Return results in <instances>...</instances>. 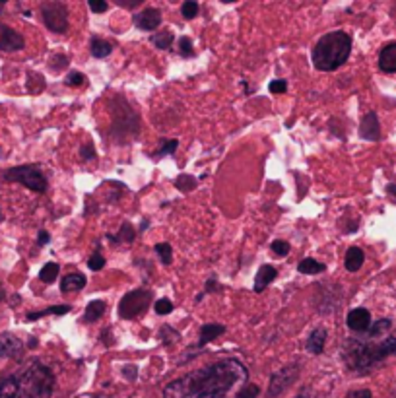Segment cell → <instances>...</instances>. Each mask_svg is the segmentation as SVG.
<instances>
[{"mask_svg": "<svg viewBox=\"0 0 396 398\" xmlns=\"http://www.w3.org/2000/svg\"><path fill=\"white\" fill-rule=\"evenodd\" d=\"M90 53L95 58H105V56H109L113 53V45L102 38H92V41H90Z\"/></svg>", "mask_w": 396, "mask_h": 398, "instance_id": "603a6c76", "label": "cell"}, {"mask_svg": "<svg viewBox=\"0 0 396 398\" xmlns=\"http://www.w3.org/2000/svg\"><path fill=\"white\" fill-rule=\"evenodd\" d=\"M387 193L396 200V185H395V183H390V185H387Z\"/></svg>", "mask_w": 396, "mask_h": 398, "instance_id": "c3c4849f", "label": "cell"}, {"mask_svg": "<svg viewBox=\"0 0 396 398\" xmlns=\"http://www.w3.org/2000/svg\"><path fill=\"white\" fill-rule=\"evenodd\" d=\"M297 270H299V274H307V276H315V274H321L326 270L323 262H319V260L315 259H301L299 260V264H297Z\"/></svg>", "mask_w": 396, "mask_h": 398, "instance_id": "cb8c5ba5", "label": "cell"}, {"mask_svg": "<svg viewBox=\"0 0 396 398\" xmlns=\"http://www.w3.org/2000/svg\"><path fill=\"white\" fill-rule=\"evenodd\" d=\"M49 66H51V70H55V72H61V70H65L66 66H68V56L66 55L51 56V61H49Z\"/></svg>", "mask_w": 396, "mask_h": 398, "instance_id": "d590c367", "label": "cell"}, {"mask_svg": "<svg viewBox=\"0 0 396 398\" xmlns=\"http://www.w3.org/2000/svg\"><path fill=\"white\" fill-rule=\"evenodd\" d=\"M223 333H225V326H223V324H220V323L203 324V326H200V338H198V342L194 344L193 348H189V352L184 353V360L181 361V363L191 360L193 352H196V350H203L206 344L212 342L214 338H218V336H221Z\"/></svg>", "mask_w": 396, "mask_h": 398, "instance_id": "8fae6325", "label": "cell"}, {"mask_svg": "<svg viewBox=\"0 0 396 398\" xmlns=\"http://www.w3.org/2000/svg\"><path fill=\"white\" fill-rule=\"evenodd\" d=\"M132 22H134V26L142 29V31H154V29L161 26V12L157 8H146L138 12V14L132 18Z\"/></svg>", "mask_w": 396, "mask_h": 398, "instance_id": "9a60e30c", "label": "cell"}, {"mask_svg": "<svg viewBox=\"0 0 396 398\" xmlns=\"http://www.w3.org/2000/svg\"><path fill=\"white\" fill-rule=\"evenodd\" d=\"M86 82V76L82 74V72H68V76H66L65 83L68 86V88H78V86H82V83Z\"/></svg>", "mask_w": 396, "mask_h": 398, "instance_id": "74e56055", "label": "cell"}, {"mask_svg": "<svg viewBox=\"0 0 396 398\" xmlns=\"http://www.w3.org/2000/svg\"><path fill=\"white\" fill-rule=\"evenodd\" d=\"M278 276V270L272 266V264H262L260 266V270L257 272V278H255V286H253V289L257 292V294H260V292H264L274 280H276Z\"/></svg>", "mask_w": 396, "mask_h": 398, "instance_id": "ac0fdd59", "label": "cell"}, {"mask_svg": "<svg viewBox=\"0 0 396 398\" xmlns=\"http://www.w3.org/2000/svg\"><path fill=\"white\" fill-rule=\"evenodd\" d=\"M214 289H220V286H218V280L210 278L206 284V292H214Z\"/></svg>", "mask_w": 396, "mask_h": 398, "instance_id": "7dc6e473", "label": "cell"}, {"mask_svg": "<svg viewBox=\"0 0 396 398\" xmlns=\"http://www.w3.org/2000/svg\"><path fill=\"white\" fill-rule=\"evenodd\" d=\"M268 90H270V93H286L287 82L286 80H272L268 83Z\"/></svg>", "mask_w": 396, "mask_h": 398, "instance_id": "60d3db41", "label": "cell"}, {"mask_svg": "<svg viewBox=\"0 0 396 398\" xmlns=\"http://www.w3.org/2000/svg\"><path fill=\"white\" fill-rule=\"evenodd\" d=\"M28 346H29V348H37V338H31Z\"/></svg>", "mask_w": 396, "mask_h": 398, "instance_id": "f907efd6", "label": "cell"}, {"mask_svg": "<svg viewBox=\"0 0 396 398\" xmlns=\"http://www.w3.org/2000/svg\"><path fill=\"white\" fill-rule=\"evenodd\" d=\"M177 146H179V140L171 138V140H164V144H161V148L157 150L156 154H154V158H166V156H173L175 154Z\"/></svg>", "mask_w": 396, "mask_h": 398, "instance_id": "f546056e", "label": "cell"}, {"mask_svg": "<svg viewBox=\"0 0 396 398\" xmlns=\"http://www.w3.org/2000/svg\"><path fill=\"white\" fill-rule=\"evenodd\" d=\"M6 299V292H4V286L0 284V301H4Z\"/></svg>", "mask_w": 396, "mask_h": 398, "instance_id": "681fc988", "label": "cell"}, {"mask_svg": "<svg viewBox=\"0 0 396 398\" xmlns=\"http://www.w3.org/2000/svg\"><path fill=\"white\" fill-rule=\"evenodd\" d=\"M88 284V280L80 272H72V274H66L65 278L61 280V292L63 294H72V292H80Z\"/></svg>", "mask_w": 396, "mask_h": 398, "instance_id": "d6986e66", "label": "cell"}, {"mask_svg": "<svg viewBox=\"0 0 396 398\" xmlns=\"http://www.w3.org/2000/svg\"><path fill=\"white\" fill-rule=\"evenodd\" d=\"M80 156H82L84 161H93L95 159V146H93L92 142H86L82 148H80Z\"/></svg>", "mask_w": 396, "mask_h": 398, "instance_id": "ab89813d", "label": "cell"}, {"mask_svg": "<svg viewBox=\"0 0 396 398\" xmlns=\"http://www.w3.org/2000/svg\"><path fill=\"white\" fill-rule=\"evenodd\" d=\"M249 379V369L237 358H223L203 369L167 383L164 398H235Z\"/></svg>", "mask_w": 396, "mask_h": 398, "instance_id": "6da1fadb", "label": "cell"}, {"mask_svg": "<svg viewBox=\"0 0 396 398\" xmlns=\"http://www.w3.org/2000/svg\"><path fill=\"white\" fill-rule=\"evenodd\" d=\"M0 222H2V212H0Z\"/></svg>", "mask_w": 396, "mask_h": 398, "instance_id": "f5cc1de1", "label": "cell"}, {"mask_svg": "<svg viewBox=\"0 0 396 398\" xmlns=\"http://www.w3.org/2000/svg\"><path fill=\"white\" fill-rule=\"evenodd\" d=\"M55 385L53 369L39 360H31L0 379V398H51Z\"/></svg>", "mask_w": 396, "mask_h": 398, "instance_id": "3957f363", "label": "cell"}, {"mask_svg": "<svg viewBox=\"0 0 396 398\" xmlns=\"http://www.w3.org/2000/svg\"><path fill=\"white\" fill-rule=\"evenodd\" d=\"M173 41H175V35H173L171 29H164V31H157V33L152 35V43L157 49H161V51H169L171 45H173Z\"/></svg>", "mask_w": 396, "mask_h": 398, "instance_id": "d4e9b609", "label": "cell"}, {"mask_svg": "<svg viewBox=\"0 0 396 398\" xmlns=\"http://www.w3.org/2000/svg\"><path fill=\"white\" fill-rule=\"evenodd\" d=\"M109 239L111 241H125V243H132V241L136 239V230H134V228H132L129 222H125L122 225H120L119 235H117V237H111L109 235Z\"/></svg>", "mask_w": 396, "mask_h": 398, "instance_id": "f1b7e54d", "label": "cell"}, {"mask_svg": "<svg viewBox=\"0 0 396 398\" xmlns=\"http://www.w3.org/2000/svg\"><path fill=\"white\" fill-rule=\"evenodd\" d=\"M326 338H328V333H326V328H323V326L311 331V334L305 340L307 352L313 353V356H321L324 352V346H326Z\"/></svg>", "mask_w": 396, "mask_h": 398, "instance_id": "2e32d148", "label": "cell"}, {"mask_svg": "<svg viewBox=\"0 0 396 398\" xmlns=\"http://www.w3.org/2000/svg\"><path fill=\"white\" fill-rule=\"evenodd\" d=\"M393 356H396V328L390 319L371 323L367 333L346 338L340 348L344 365L360 377L379 369Z\"/></svg>", "mask_w": 396, "mask_h": 398, "instance_id": "7a4b0ae2", "label": "cell"}, {"mask_svg": "<svg viewBox=\"0 0 396 398\" xmlns=\"http://www.w3.org/2000/svg\"><path fill=\"white\" fill-rule=\"evenodd\" d=\"M270 250H272V255H274V257H278V259H284V257H287V253H290V243H287V241H282V239L272 241Z\"/></svg>", "mask_w": 396, "mask_h": 398, "instance_id": "1f68e13d", "label": "cell"}, {"mask_svg": "<svg viewBox=\"0 0 396 398\" xmlns=\"http://www.w3.org/2000/svg\"><path fill=\"white\" fill-rule=\"evenodd\" d=\"M179 55L184 56V58H191V56H194V47H193L191 38L179 39Z\"/></svg>", "mask_w": 396, "mask_h": 398, "instance_id": "e575fe53", "label": "cell"}, {"mask_svg": "<svg viewBox=\"0 0 396 398\" xmlns=\"http://www.w3.org/2000/svg\"><path fill=\"white\" fill-rule=\"evenodd\" d=\"M344 398H373V392H371L369 389L350 390V392H348Z\"/></svg>", "mask_w": 396, "mask_h": 398, "instance_id": "7bdbcfd3", "label": "cell"}, {"mask_svg": "<svg viewBox=\"0 0 396 398\" xmlns=\"http://www.w3.org/2000/svg\"><path fill=\"white\" fill-rule=\"evenodd\" d=\"M351 55V38L346 31H328L313 47V66L321 72L338 70Z\"/></svg>", "mask_w": 396, "mask_h": 398, "instance_id": "277c9868", "label": "cell"}, {"mask_svg": "<svg viewBox=\"0 0 396 398\" xmlns=\"http://www.w3.org/2000/svg\"><path fill=\"white\" fill-rule=\"evenodd\" d=\"M70 311H72V305H53V307H47V309H41V311L28 313V315H26V321H37V319H43V317H49V315L63 317V315H66V313H70Z\"/></svg>", "mask_w": 396, "mask_h": 398, "instance_id": "7402d4cb", "label": "cell"}, {"mask_svg": "<svg viewBox=\"0 0 396 398\" xmlns=\"http://www.w3.org/2000/svg\"><path fill=\"white\" fill-rule=\"evenodd\" d=\"M24 47H26V39L22 38L16 29L0 22V51L14 53V51H22Z\"/></svg>", "mask_w": 396, "mask_h": 398, "instance_id": "7c38bea8", "label": "cell"}, {"mask_svg": "<svg viewBox=\"0 0 396 398\" xmlns=\"http://www.w3.org/2000/svg\"><path fill=\"white\" fill-rule=\"evenodd\" d=\"M379 68L385 74H396V43H387L379 53Z\"/></svg>", "mask_w": 396, "mask_h": 398, "instance_id": "e0dca14e", "label": "cell"}, {"mask_svg": "<svg viewBox=\"0 0 396 398\" xmlns=\"http://www.w3.org/2000/svg\"><path fill=\"white\" fill-rule=\"evenodd\" d=\"M295 398H311V397H309V392H301V395H297Z\"/></svg>", "mask_w": 396, "mask_h": 398, "instance_id": "816d5d0a", "label": "cell"}, {"mask_svg": "<svg viewBox=\"0 0 396 398\" xmlns=\"http://www.w3.org/2000/svg\"><path fill=\"white\" fill-rule=\"evenodd\" d=\"M196 185H198V179L189 175V173H183V175H179L175 179L177 191H181V193H191V191H194V186Z\"/></svg>", "mask_w": 396, "mask_h": 398, "instance_id": "484cf974", "label": "cell"}, {"mask_svg": "<svg viewBox=\"0 0 396 398\" xmlns=\"http://www.w3.org/2000/svg\"><path fill=\"white\" fill-rule=\"evenodd\" d=\"M179 336L181 334L177 333L175 328H171V326H161V331H159V340H161V344L164 346H169V344H173L179 340Z\"/></svg>", "mask_w": 396, "mask_h": 398, "instance_id": "4dcf8cb0", "label": "cell"}, {"mask_svg": "<svg viewBox=\"0 0 396 398\" xmlns=\"http://www.w3.org/2000/svg\"><path fill=\"white\" fill-rule=\"evenodd\" d=\"M41 19L45 28L53 33H66L68 29V10L63 2H43Z\"/></svg>", "mask_w": 396, "mask_h": 398, "instance_id": "ba28073f", "label": "cell"}, {"mask_svg": "<svg viewBox=\"0 0 396 398\" xmlns=\"http://www.w3.org/2000/svg\"><path fill=\"white\" fill-rule=\"evenodd\" d=\"M360 136L367 142H379L381 140V125L375 111H369L363 115L360 122Z\"/></svg>", "mask_w": 396, "mask_h": 398, "instance_id": "5bb4252c", "label": "cell"}, {"mask_svg": "<svg viewBox=\"0 0 396 398\" xmlns=\"http://www.w3.org/2000/svg\"><path fill=\"white\" fill-rule=\"evenodd\" d=\"M365 262V253L360 247H350L346 250V257H344V266L348 272H358Z\"/></svg>", "mask_w": 396, "mask_h": 398, "instance_id": "ffe728a7", "label": "cell"}, {"mask_svg": "<svg viewBox=\"0 0 396 398\" xmlns=\"http://www.w3.org/2000/svg\"><path fill=\"white\" fill-rule=\"evenodd\" d=\"M181 14H183L184 19L196 18V16H198V2H194V0H187V2H183Z\"/></svg>", "mask_w": 396, "mask_h": 398, "instance_id": "836d02e7", "label": "cell"}, {"mask_svg": "<svg viewBox=\"0 0 396 398\" xmlns=\"http://www.w3.org/2000/svg\"><path fill=\"white\" fill-rule=\"evenodd\" d=\"M26 352V344L19 340L16 334L2 333L0 334V358L8 360H22Z\"/></svg>", "mask_w": 396, "mask_h": 398, "instance_id": "30bf717a", "label": "cell"}, {"mask_svg": "<svg viewBox=\"0 0 396 398\" xmlns=\"http://www.w3.org/2000/svg\"><path fill=\"white\" fill-rule=\"evenodd\" d=\"M88 4H90V10L95 12V14H102V12L109 8V4H107L105 0H90Z\"/></svg>", "mask_w": 396, "mask_h": 398, "instance_id": "b9f144b4", "label": "cell"}, {"mask_svg": "<svg viewBox=\"0 0 396 398\" xmlns=\"http://www.w3.org/2000/svg\"><path fill=\"white\" fill-rule=\"evenodd\" d=\"M154 250H156V255L159 257V260H161V264L169 266V264L173 262V249H171L169 243H157Z\"/></svg>", "mask_w": 396, "mask_h": 398, "instance_id": "83f0119b", "label": "cell"}, {"mask_svg": "<svg viewBox=\"0 0 396 398\" xmlns=\"http://www.w3.org/2000/svg\"><path fill=\"white\" fill-rule=\"evenodd\" d=\"M107 311V303L102 299H93L86 307V313H84V323H97Z\"/></svg>", "mask_w": 396, "mask_h": 398, "instance_id": "44dd1931", "label": "cell"}, {"mask_svg": "<svg viewBox=\"0 0 396 398\" xmlns=\"http://www.w3.org/2000/svg\"><path fill=\"white\" fill-rule=\"evenodd\" d=\"M173 309H175L173 301H171V299H167V297H161V299H157L156 305H154V311H156L157 315H169Z\"/></svg>", "mask_w": 396, "mask_h": 398, "instance_id": "d6a6232c", "label": "cell"}, {"mask_svg": "<svg viewBox=\"0 0 396 398\" xmlns=\"http://www.w3.org/2000/svg\"><path fill=\"white\" fill-rule=\"evenodd\" d=\"M299 373H301V365L299 363H287L282 369H278L276 373H272L270 383H268V398L280 397L282 392H286L295 381L299 379Z\"/></svg>", "mask_w": 396, "mask_h": 398, "instance_id": "9c48e42d", "label": "cell"}, {"mask_svg": "<svg viewBox=\"0 0 396 398\" xmlns=\"http://www.w3.org/2000/svg\"><path fill=\"white\" fill-rule=\"evenodd\" d=\"M142 0H130V2H122V0H119L117 4L119 6H125V8H134V6H138Z\"/></svg>", "mask_w": 396, "mask_h": 398, "instance_id": "bcb514c9", "label": "cell"}, {"mask_svg": "<svg viewBox=\"0 0 396 398\" xmlns=\"http://www.w3.org/2000/svg\"><path fill=\"white\" fill-rule=\"evenodd\" d=\"M49 241H51V235H49V232L41 230V232H39V235H37V245H47Z\"/></svg>", "mask_w": 396, "mask_h": 398, "instance_id": "f6af8a7d", "label": "cell"}, {"mask_svg": "<svg viewBox=\"0 0 396 398\" xmlns=\"http://www.w3.org/2000/svg\"><path fill=\"white\" fill-rule=\"evenodd\" d=\"M150 303H152V292L144 289V287H138V289H132L127 296L120 297L117 311H119L120 319L132 321L136 317L144 315Z\"/></svg>", "mask_w": 396, "mask_h": 398, "instance_id": "52a82bcc", "label": "cell"}, {"mask_svg": "<svg viewBox=\"0 0 396 398\" xmlns=\"http://www.w3.org/2000/svg\"><path fill=\"white\" fill-rule=\"evenodd\" d=\"M258 395H260V389H258L257 385H245V387L237 392V397L235 398H258Z\"/></svg>", "mask_w": 396, "mask_h": 398, "instance_id": "f35d334b", "label": "cell"}, {"mask_svg": "<svg viewBox=\"0 0 396 398\" xmlns=\"http://www.w3.org/2000/svg\"><path fill=\"white\" fill-rule=\"evenodd\" d=\"M122 375H125L129 381L136 379V377H138V369H136V365H125V367H122Z\"/></svg>", "mask_w": 396, "mask_h": 398, "instance_id": "ee69618b", "label": "cell"}, {"mask_svg": "<svg viewBox=\"0 0 396 398\" xmlns=\"http://www.w3.org/2000/svg\"><path fill=\"white\" fill-rule=\"evenodd\" d=\"M113 130L117 138L138 134V115L132 111L125 97H117V107L113 109Z\"/></svg>", "mask_w": 396, "mask_h": 398, "instance_id": "8992f818", "label": "cell"}, {"mask_svg": "<svg viewBox=\"0 0 396 398\" xmlns=\"http://www.w3.org/2000/svg\"><path fill=\"white\" fill-rule=\"evenodd\" d=\"M103 266H105V257L102 253H93L92 257L88 259V269L93 270V272H100Z\"/></svg>", "mask_w": 396, "mask_h": 398, "instance_id": "8d00e7d4", "label": "cell"}, {"mask_svg": "<svg viewBox=\"0 0 396 398\" xmlns=\"http://www.w3.org/2000/svg\"><path fill=\"white\" fill-rule=\"evenodd\" d=\"M0 177H2L6 183H19L22 186H26V189L33 191V193H39V195L47 193V189H49V181H47V177L43 175L41 167L33 166V164L10 167L6 171H2Z\"/></svg>", "mask_w": 396, "mask_h": 398, "instance_id": "5b68a950", "label": "cell"}, {"mask_svg": "<svg viewBox=\"0 0 396 398\" xmlns=\"http://www.w3.org/2000/svg\"><path fill=\"white\" fill-rule=\"evenodd\" d=\"M58 270H61V266L56 262H47L45 266L41 269V272H39V280L45 282V284H53L56 276H58Z\"/></svg>", "mask_w": 396, "mask_h": 398, "instance_id": "4316f807", "label": "cell"}, {"mask_svg": "<svg viewBox=\"0 0 396 398\" xmlns=\"http://www.w3.org/2000/svg\"><path fill=\"white\" fill-rule=\"evenodd\" d=\"M371 323H373L371 321V313H369L365 307H356V309H351L350 313L346 315V326L354 334L367 333Z\"/></svg>", "mask_w": 396, "mask_h": 398, "instance_id": "4fadbf2b", "label": "cell"}]
</instances>
